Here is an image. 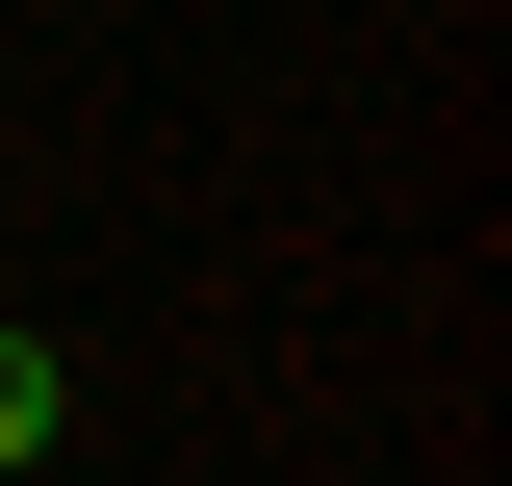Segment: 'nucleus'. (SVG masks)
Wrapping results in <instances>:
<instances>
[{
  "instance_id": "obj_1",
  "label": "nucleus",
  "mask_w": 512,
  "mask_h": 486,
  "mask_svg": "<svg viewBox=\"0 0 512 486\" xmlns=\"http://www.w3.org/2000/svg\"><path fill=\"white\" fill-rule=\"evenodd\" d=\"M52 435H77V384H52V333H0V486H52Z\"/></svg>"
}]
</instances>
